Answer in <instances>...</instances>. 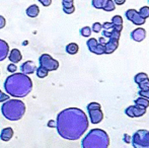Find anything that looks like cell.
Returning a JSON list of instances; mask_svg holds the SVG:
<instances>
[{"instance_id": "obj_1", "label": "cell", "mask_w": 149, "mask_h": 148, "mask_svg": "<svg viewBox=\"0 0 149 148\" xmlns=\"http://www.w3.org/2000/svg\"><path fill=\"white\" fill-rule=\"evenodd\" d=\"M88 119L82 110L68 108L61 111L56 119L58 134L66 140H78L88 129Z\"/></svg>"}, {"instance_id": "obj_2", "label": "cell", "mask_w": 149, "mask_h": 148, "mask_svg": "<svg viewBox=\"0 0 149 148\" xmlns=\"http://www.w3.org/2000/svg\"><path fill=\"white\" fill-rule=\"evenodd\" d=\"M33 81L24 73H12L4 81V89L9 97L22 99L26 97L33 90Z\"/></svg>"}, {"instance_id": "obj_3", "label": "cell", "mask_w": 149, "mask_h": 148, "mask_svg": "<svg viewBox=\"0 0 149 148\" xmlns=\"http://www.w3.org/2000/svg\"><path fill=\"white\" fill-rule=\"evenodd\" d=\"M109 146L110 137L108 133L98 128L90 130L81 141L82 148H109Z\"/></svg>"}, {"instance_id": "obj_4", "label": "cell", "mask_w": 149, "mask_h": 148, "mask_svg": "<svg viewBox=\"0 0 149 148\" xmlns=\"http://www.w3.org/2000/svg\"><path fill=\"white\" fill-rule=\"evenodd\" d=\"M26 104L20 99H8L1 106V114L8 121H18L26 114Z\"/></svg>"}, {"instance_id": "obj_5", "label": "cell", "mask_w": 149, "mask_h": 148, "mask_svg": "<svg viewBox=\"0 0 149 148\" xmlns=\"http://www.w3.org/2000/svg\"><path fill=\"white\" fill-rule=\"evenodd\" d=\"M131 143L134 148H149V131L140 129L131 137Z\"/></svg>"}, {"instance_id": "obj_6", "label": "cell", "mask_w": 149, "mask_h": 148, "mask_svg": "<svg viewBox=\"0 0 149 148\" xmlns=\"http://www.w3.org/2000/svg\"><path fill=\"white\" fill-rule=\"evenodd\" d=\"M39 63L40 66L47 69L48 71H55L59 68V62L49 54H42L39 58Z\"/></svg>"}, {"instance_id": "obj_7", "label": "cell", "mask_w": 149, "mask_h": 148, "mask_svg": "<svg viewBox=\"0 0 149 148\" xmlns=\"http://www.w3.org/2000/svg\"><path fill=\"white\" fill-rule=\"evenodd\" d=\"M125 16L127 17L128 20H130L135 26H143L145 24V19L142 18L137 10L135 9H128L125 12Z\"/></svg>"}, {"instance_id": "obj_8", "label": "cell", "mask_w": 149, "mask_h": 148, "mask_svg": "<svg viewBox=\"0 0 149 148\" xmlns=\"http://www.w3.org/2000/svg\"><path fill=\"white\" fill-rule=\"evenodd\" d=\"M125 114L129 118H139L146 114V110L137 108L136 106H130L125 110Z\"/></svg>"}, {"instance_id": "obj_9", "label": "cell", "mask_w": 149, "mask_h": 148, "mask_svg": "<svg viewBox=\"0 0 149 148\" xmlns=\"http://www.w3.org/2000/svg\"><path fill=\"white\" fill-rule=\"evenodd\" d=\"M88 112V116L90 118V122L92 124H100L104 119V113L102 109H96V110H90Z\"/></svg>"}, {"instance_id": "obj_10", "label": "cell", "mask_w": 149, "mask_h": 148, "mask_svg": "<svg viewBox=\"0 0 149 148\" xmlns=\"http://www.w3.org/2000/svg\"><path fill=\"white\" fill-rule=\"evenodd\" d=\"M130 37L133 40L134 42H142L143 40H145L146 38V30L143 28H137L134 31H132L131 34H130Z\"/></svg>"}, {"instance_id": "obj_11", "label": "cell", "mask_w": 149, "mask_h": 148, "mask_svg": "<svg viewBox=\"0 0 149 148\" xmlns=\"http://www.w3.org/2000/svg\"><path fill=\"white\" fill-rule=\"evenodd\" d=\"M119 47V40L110 39L106 44H104V54H113Z\"/></svg>"}, {"instance_id": "obj_12", "label": "cell", "mask_w": 149, "mask_h": 148, "mask_svg": "<svg viewBox=\"0 0 149 148\" xmlns=\"http://www.w3.org/2000/svg\"><path fill=\"white\" fill-rule=\"evenodd\" d=\"M37 67H36L35 63L33 61H26L24 63L22 64L20 66V70H22V73L28 75V74H33L36 71Z\"/></svg>"}, {"instance_id": "obj_13", "label": "cell", "mask_w": 149, "mask_h": 148, "mask_svg": "<svg viewBox=\"0 0 149 148\" xmlns=\"http://www.w3.org/2000/svg\"><path fill=\"white\" fill-rule=\"evenodd\" d=\"M9 54V46L7 42L0 39V61H3L7 58Z\"/></svg>"}, {"instance_id": "obj_14", "label": "cell", "mask_w": 149, "mask_h": 148, "mask_svg": "<svg viewBox=\"0 0 149 148\" xmlns=\"http://www.w3.org/2000/svg\"><path fill=\"white\" fill-rule=\"evenodd\" d=\"M8 59H9V61L11 62V63H13V64L18 63V62H20V61H22V53H20L19 50L12 49L11 51H10V53H9V57H8Z\"/></svg>"}, {"instance_id": "obj_15", "label": "cell", "mask_w": 149, "mask_h": 148, "mask_svg": "<svg viewBox=\"0 0 149 148\" xmlns=\"http://www.w3.org/2000/svg\"><path fill=\"white\" fill-rule=\"evenodd\" d=\"M12 137H13V130H12V128H10V127L4 128L3 130L1 131V133H0V139H1L2 141H4V142L9 141Z\"/></svg>"}, {"instance_id": "obj_16", "label": "cell", "mask_w": 149, "mask_h": 148, "mask_svg": "<svg viewBox=\"0 0 149 148\" xmlns=\"http://www.w3.org/2000/svg\"><path fill=\"white\" fill-rule=\"evenodd\" d=\"M26 15L29 16V17H37L38 15H39L40 13V8L38 5H36V4H33V5L29 6L28 8H26Z\"/></svg>"}, {"instance_id": "obj_17", "label": "cell", "mask_w": 149, "mask_h": 148, "mask_svg": "<svg viewBox=\"0 0 149 148\" xmlns=\"http://www.w3.org/2000/svg\"><path fill=\"white\" fill-rule=\"evenodd\" d=\"M135 106L137 108H140V109L146 110L149 107V99L139 97L138 99H135Z\"/></svg>"}, {"instance_id": "obj_18", "label": "cell", "mask_w": 149, "mask_h": 148, "mask_svg": "<svg viewBox=\"0 0 149 148\" xmlns=\"http://www.w3.org/2000/svg\"><path fill=\"white\" fill-rule=\"evenodd\" d=\"M65 50H66V52L69 54V55H75V54L78 53L79 47H78V45H77L76 43H70V44H68V45L66 46Z\"/></svg>"}, {"instance_id": "obj_19", "label": "cell", "mask_w": 149, "mask_h": 148, "mask_svg": "<svg viewBox=\"0 0 149 148\" xmlns=\"http://www.w3.org/2000/svg\"><path fill=\"white\" fill-rule=\"evenodd\" d=\"M115 8H116V4L114 3V1H113V0H106L104 6H102V10H104V11H108V12L115 10Z\"/></svg>"}, {"instance_id": "obj_20", "label": "cell", "mask_w": 149, "mask_h": 148, "mask_svg": "<svg viewBox=\"0 0 149 148\" xmlns=\"http://www.w3.org/2000/svg\"><path fill=\"white\" fill-rule=\"evenodd\" d=\"M86 45L89 51L91 52V53H94V50H95L96 46L98 45V42H97V40L94 39V38H90L88 41L86 42Z\"/></svg>"}, {"instance_id": "obj_21", "label": "cell", "mask_w": 149, "mask_h": 148, "mask_svg": "<svg viewBox=\"0 0 149 148\" xmlns=\"http://www.w3.org/2000/svg\"><path fill=\"white\" fill-rule=\"evenodd\" d=\"M147 78H149V77L145 72H139V73H137L135 76H134V81H135V83L138 85L139 83H141L142 81H144Z\"/></svg>"}, {"instance_id": "obj_22", "label": "cell", "mask_w": 149, "mask_h": 148, "mask_svg": "<svg viewBox=\"0 0 149 148\" xmlns=\"http://www.w3.org/2000/svg\"><path fill=\"white\" fill-rule=\"evenodd\" d=\"M36 73H37V76L39 77V78H45V77L48 76L49 71H48L47 69H45L44 67H42V66H40V67H38L37 69H36Z\"/></svg>"}, {"instance_id": "obj_23", "label": "cell", "mask_w": 149, "mask_h": 148, "mask_svg": "<svg viewBox=\"0 0 149 148\" xmlns=\"http://www.w3.org/2000/svg\"><path fill=\"white\" fill-rule=\"evenodd\" d=\"M138 13L140 14V16L142 18H144L146 20L149 17V6H143V7H141L139 11H138Z\"/></svg>"}, {"instance_id": "obj_24", "label": "cell", "mask_w": 149, "mask_h": 148, "mask_svg": "<svg viewBox=\"0 0 149 148\" xmlns=\"http://www.w3.org/2000/svg\"><path fill=\"white\" fill-rule=\"evenodd\" d=\"M79 33H80V35L82 37L88 38L91 35V28H89V26H83L82 28H80Z\"/></svg>"}, {"instance_id": "obj_25", "label": "cell", "mask_w": 149, "mask_h": 148, "mask_svg": "<svg viewBox=\"0 0 149 148\" xmlns=\"http://www.w3.org/2000/svg\"><path fill=\"white\" fill-rule=\"evenodd\" d=\"M104 2H106V0H92L91 5L95 9H102V6H104Z\"/></svg>"}, {"instance_id": "obj_26", "label": "cell", "mask_w": 149, "mask_h": 148, "mask_svg": "<svg viewBox=\"0 0 149 148\" xmlns=\"http://www.w3.org/2000/svg\"><path fill=\"white\" fill-rule=\"evenodd\" d=\"M111 22L113 24V26H123V18L121 15H114Z\"/></svg>"}, {"instance_id": "obj_27", "label": "cell", "mask_w": 149, "mask_h": 148, "mask_svg": "<svg viewBox=\"0 0 149 148\" xmlns=\"http://www.w3.org/2000/svg\"><path fill=\"white\" fill-rule=\"evenodd\" d=\"M138 86H139L140 90H147V89H149V78L145 79L141 83H139Z\"/></svg>"}, {"instance_id": "obj_28", "label": "cell", "mask_w": 149, "mask_h": 148, "mask_svg": "<svg viewBox=\"0 0 149 148\" xmlns=\"http://www.w3.org/2000/svg\"><path fill=\"white\" fill-rule=\"evenodd\" d=\"M93 54H96V55H102V54H104V45L98 44V45L96 46L95 50H94Z\"/></svg>"}, {"instance_id": "obj_29", "label": "cell", "mask_w": 149, "mask_h": 148, "mask_svg": "<svg viewBox=\"0 0 149 148\" xmlns=\"http://www.w3.org/2000/svg\"><path fill=\"white\" fill-rule=\"evenodd\" d=\"M102 24H100V22H94V24H92L91 32H94L97 34V33L102 32Z\"/></svg>"}, {"instance_id": "obj_30", "label": "cell", "mask_w": 149, "mask_h": 148, "mask_svg": "<svg viewBox=\"0 0 149 148\" xmlns=\"http://www.w3.org/2000/svg\"><path fill=\"white\" fill-rule=\"evenodd\" d=\"M87 111H90V110H96V109H102V106L98 103H90L87 105Z\"/></svg>"}, {"instance_id": "obj_31", "label": "cell", "mask_w": 149, "mask_h": 148, "mask_svg": "<svg viewBox=\"0 0 149 148\" xmlns=\"http://www.w3.org/2000/svg\"><path fill=\"white\" fill-rule=\"evenodd\" d=\"M138 94L141 97L149 99V89H147V90H139L138 91Z\"/></svg>"}, {"instance_id": "obj_32", "label": "cell", "mask_w": 149, "mask_h": 148, "mask_svg": "<svg viewBox=\"0 0 149 148\" xmlns=\"http://www.w3.org/2000/svg\"><path fill=\"white\" fill-rule=\"evenodd\" d=\"M16 65L15 64H13V63H10L9 65L7 66V71L8 72H10V73H15V71H16Z\"/></svg>"}, {"instance_id": "obj_33", "label": "cell", "mask_w": 149, "mask_h": 148, "mask_svg": "<svg viewBox=\"0 0 149 148\" xmlns=\"http://www.w3.org/2000/svg\"><path fill=\"white\" fill-rule=\"evenodd\" d=\"M8 99H9V95L5 94V93L0 90V103H4V101H8Z\"/></svg>"}, {"instance_id": "obj_34", "label": "cell", "mask_w": 149, "mask_h": 148, "mask_svg": "<svg viewBox=\"0 0 149 148\" xmlns=\"http://www.w3.org/2000/svg\"><path fill=\"white\" fill-rule=\"evenodd\" d=\"M120 37H121V33L117 32V31L113 30L112 31V34H111L110 39H116V40H120Z\"/></svg>"}, {"instance_id": "obj_35", "label": "cell", "mask_w": 149, "mask_h": 148, "mask_svg": "<svg viewBox=\"0 0 149 148\" xmlns=\"http://www.w3.org/2000/svg\"><path fill=\"white\" fill-rule=\"evenodd\" d=\"M102 30H112L113 28V24L112 22H104V24H102Z\"/></svg>"}, {"instance_id": "obj_36", "label": "cell", "mask_w": 149, "mask_h": 148, "mask_svg": "<svg viewBox=\"0 0 149 148\" xmlns=\"http://www.w3.org/2000/svg\"><path fill=\"white\" fill-rule=\"evenodd\" d=\"M63 11L66 14H72L73 12L75 11V7L72 6V7H67V8H63Z\"/></svg>"}, {"instance_id": "obj_37", "label": "cell", "mask_w": 149, "mask_h": 148, "mask_svg": "<svg viewBox=\"0 0 149 148\" xmlns=\"http://www.w3.org/2000/svg\"><path fill=\"white\" fill-rule=\"evenodd\" d=\"M40 3H42V5L45 6V7H48V6L51 5L52 3V0H38Z\"/></svg>"}, {"instance_id": "obj_38", "label": "cell", "mask_w": 149, "mask_h": 148, "mask_svg": "<svg viewBox=\"0 0 149 148\" xmlns=\"http://www.w3.org/2000/svg\"><path fill=\"white\" fill-rule=\"evenodd\" d=\"M112 31H113V28L112 30H102V37L109 38V39H110L111 34H112Z\"/></svg>"}, {"instance_id": "obj_39", "label": "cell", "mask_w": 149, "mask_h": 148, "mask_svg": "<svg viewBox=\"0 0 149 148\" xmlns=\"http://www.w3.org/2000/svg\"><path fill=\"white\" fill-rule=\"evenodd\" d=\"M5 24H6L5 18H4L2 15H0V30H1V28H3L4 26H5Z\"/></svg>"}, {"instance_id": "obj_40", "label": "cell", "mask_w": 149, "mask_h": 148, "mask_svg": "<svg viewBox=\"0 0 149 148\" xmlns=\"http://www.w3.org/2000/svg\"><path fill=\"white\" fill-rule=\"evenodd\" d=\"M123 138H124V142H126L127 144H128V143L131 142V137H130L128 134H124V137H123Z\"/></svg>"}, {"instance_id": "obj_41", "label": "cell", "mask_w": 149, "mask_h": 148, "mask_svg": "<svg viewBox=\"0 0 149 148\" xmlns=\"http://www.w3.org/2000/svg\"><path fill=\"white\" fill-rule=\"evenodd\" d=\"M62 5H63V8H67V7H72V6H74V4H73V2H71V3L62 2Z\"/></svg>"}, {"instance_id": "obj_42", "label": "cell", "mask_w": 149, "mask_h": 148, "mask_svg": "<svg viewBox=\"0 0 149 148\" xmlns=\"http://www.w3.org/2000/svg\"><path fill=\"white\" fill-rule=\"evenodd\" d=\"M48 127H51V128H56V121H49L48 122Z\"/></svg>"}, {"instance_id": "obj_43", "label": "cell", "mask_w": 149, "mask_h": 148, "mask_svg": "<svg viewBox=\"0 0 149 148\" xmlns=\"http://www.w3.org/2000/svg\"><path fill=\"white\" fill-rule=\"evenodd\" d=\"M113 30L117 31V32L121 33L122 30H123V26H113Z\"/></svg>"}, {"instance_id": "obj_44", "label": "cell", "mask_w": 149, "mask_h": 148, "mask_svg": "<svg viewBox=\"0 0 149 148\" xmlns=\"http://www.w3.org/2000/svg\"><path fill=\"white\" fill-rule=\"evenodd\" d=\"M113 1H114V3L117 4V5H123L126 2V0H113Z\"/></svg>"}, {"instance_id": "obj_45", "label": "cell", "mask_w": 149, "mask_h": 148, "mask_svg": "<svg viewBox=\"0 0 149 148\" xmlns=\"http://www.w3.org/2000/svg\"><path fill=\"white\" fill-rule=\"evenodd\" d=\"M98 44H102V45H104V44L107 43V41H106V39H104V37H102V38H100V39H98Z\"/></svg>"}, {"instance_id": "obj_46", "label": "cell", "mask_w": 149, "mask_h": 148, "mask_svg": "<svg viewBox=\"0 0 149 148\" xmlns=\"http://www.w3.org/2000/svg\"><path fill=\"white\" fill-rule=\"evenodd\" d=\"M74 0H62V2H68V3H71V2H73Z\"/></svg>"}, {"instance_id": "obj_47", "label": "cell", "mask_w": 149, "mask_h": 148, "mask_svg": "<svg viewBox=\"0 0 149 148\" xmlns=\"http://www.w3.org/2000/svg\"><path fill=\"white\" fill-rule=\"evenodd\" d=\"M0 73H1V72H0Z\"/></svg>"}, {"instance_id": "obj_48", "label": "cell", "mask_w": 149, "mask_h": 148, "mask_svg": "<svg viewBox=\"0 0 149 148\" xmlns=\"http://www.w3.org/2000/svg\"><path fill=\"white\" fill-rule=\"evenodd\" d=\"M148 1H149V0H148Z\"/></svg>"}]
</instances>
